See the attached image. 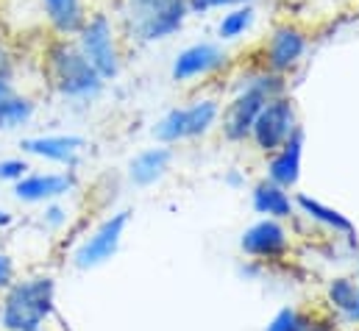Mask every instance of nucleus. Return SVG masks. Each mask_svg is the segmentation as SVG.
I'll list each match as a JSON object with an SVG mask.
<instances>
[{
  "label": "nucleus",
  "mask_w": 359,
  "mask_h": 331,
  "mask_svg": "<svg viewBox=\"0 0 359 331\" xmlns=\"http://www.w3.org/2000/svg\"><path fill=\"white\" fill-rule=\"evenodd\" d=\"M126 45H156L173 39L192 17L189 0H109Z\"/></svg>",
  "instance_id": "nucleus-1"
},
{
  "label": "nucleus",
  "mask_w": 359,
  "mask_h": 331,
  "mask_svg": "<svg viewBox=\"0 0 359 331\" xmlns=\"http://www.w3.org/2000/svg\"><path fill=\"white\" fill-rule=\"evenodd\" d=\"M17 92V86H14V79H6V76H0V109H3V103L11 97Z\"/></svg>",
  "instance_id": "nucleus-28"
},
{
  "label": "nucleus",
  "mask_w": 359,
  "mask_h": 331,
  "mask_svg": "<svg viewBox=\"0 0 359 331\" xmlns=\"http://www.w3.org/2000/svg\"><path fill=\"white\" fill-rule=\"evenodd\" d=\"M309 48H312L309 31L292 20H281L270 28L268 36L259 45V65L270 73L287 79L304 65Z\"/></svg>",
  "instance_id": "nucleus-7"
},
{
  "label": "nucleus",
  "mask_w": 359,
  "mask_h": 331,
  "mask_svg": "<svg viewBox=\"0 0 359 331\" xmlns=\"http://www.w3.org/2000/svg\"><path fill=\"white\" fill-rule=\"evenodd\" d=\"M11 212H6V209H0V229H6V226H11Z\"/></svg>",
  "instance_id": "nucleus-30"
},
{
  "label": "nucleus",
  "mask_w": 359,
  "mask_h": 331,
  "mask_svg": "<svg viewBox=\"0 0 359 331\" xmlns=\"http://www.w3.org/2000/svg\"><path fill=\"white\" fill-rule=\"evenodd\" d=\"M240 248L254 259H281L290 250V231L278 220L265 217V220L254 223L251 229H245Z\"/></svg>",
  "instance_id": "nucleus-14"
},
{
  "label": "nucleus",
  "mask_w": 359,
  "mask_h": 331,
  "mask_svg": "<svg viewBox=\"0 0 359 331\" xmlns=\"http://www.w3.org/2000/svg\"><path fill=\"white\" fill-rule=\"evenodd\" d=\"M301 154H304V128H298L276 154L268 159V178L273 184L292 189L301 178Z\"/></svg>",
  "instance_id": "nucleus-15"
},
{
  "label": "nucleus",
  "mask_w": 359,
  "mask_h": 331,
  "mask_svg": "<svg viewBox=\"0 0 359 331\" xmlns=\"http://www.w3.org/2000/svg\"><path fill=\"white\" fill-rule=\"evenodd\" d=\"M357 290H359V273H357ZM351 320L359 323V295H357V309H354V315H351Z\"/></svg>",
  "instance_id": "nucleus-32"
},
{
  "label": "nucleus",
  "mask_w": 359,
  "mask_h": 331,
  "mask_svg": "<svg viewBox=\"0 0 359 331\" xmlns=\"http://www.w3.org/2000/svg\"><path fill=\"white\" fill-rule=\"evenodd\" d=\"M173 162V148L170 145H159V148H145L142 154H137L128 162V178L134 187H151L156 184Z\"/></svg>",
  "instance_id": "nucleus-16"
},
{
  "label": "nucleus",
  "mask_w": 359,
  "mask_h": 331,
  "mask_svg": "<svg viewBox=\"0 0 359 331\" xmlns=\"http://www.w3.org/2000/svg\"><path fill=\"white\" fill-rule=\"evenodd\" d=\"M31 331H42V329H31Z\"/></svg>",
  "instance_id": "nucleus-34"
},
{
  "label": "nucleus",
  "mask_w": 359,
  "mask_h": 331,
  "mask_svg": "<svg viewBox=\"0 0 359 331\" xmlns=\"http://www.w3.org/2000/svg\"><path fill=\"white\" fill-rule=\"evenodd\" d=\"M42 70H45L48 86L67 103L90 106L106 89V81L84 59V53L79 50L73 36H48L45 39Z\"/></svg>",
  "instance_id": "nucleus-2"
},
{
  "label": "nucleus",
  "mask_w": 359,
  "mask_h": 331,
  "mask_svg": "<svg viewBox=\"0 0 359 331\" xmlns=\"http://www.w3.org/2000/svg\"><path fill=\"white\" fill-rule=\"evenodd\" d=\"M226 184H229V187H243L240 173H229V175H226Z\"/></svg>",
  "instance_id": "nucleus-29"
},
{
  "label": "nucleus",
  "mask_w": 359,
  "mask_h": 331,
  "mask_svg": "<svg viewBox=\"0 0 359 331\" xmlns=\"http://www.w3.org/2000/svg\"><path fill=\"white\" fill-rule=\"evenodd\" d=\"M11 281H14V262L8 253L0 250V290H6Z\"/></svg>",
  "instance_id": "nucleus-27"
},
{
  "label": "nucleus",
  "mask_w": 359,
  "mask_h": 331,
  "mask_svg": "<svg viewBox=\"0 0 359 331\" xmlns=\"http://www.w3.org/2000/svg\"><path fill=\"white\" fill-rule=\"evenodd\" d=\"M128 215L131 212H114L111 217H106L76 248L73 264L79 270H92V267H100L103 262H109L117 253L120 243H123V234H126V226H128Z\"/></svg>",
  "instance_id": "nucleus-10"
},
{
  "label": "nucleus",
  "mask_w": 359,
  "mask_h": 331,
  "mask_svg": "<svg viewBox=\"0 0 359 331\" xmlns=\"http://www.w3.org/2000/svg\"><path fill=\"white\" fill-rule=\"evenodd\" d=\"M281 92H287V79L284 76L270 73L262 65L251 67L243 76V81L237 83L231 100L220 112V123L217 126H220L223 140L226 142H234V145L245 142L251 137L254 120L262 112V106L268 103L270 97L281 95Z\"/></svg>",
  "instance_id": "nucleus-3"
},
{
  "label": "nucleus",
  "mask_w": 359,
  "mask_h": 331,
  "mask_svg": "<svg viewBox=\"0 0 359 331\" xmlns=\"http://www.w3.org/2000/svg\"><path fill=\"white\" fill-rule=\"evenodd\" d=\"M0 76L6 79H17V53L8 45L6 36H0Z\"/></svg>",
  "instance_id": "nucleus-25"
},
{
  "label": "nucleus",
  "mask_w": 359,
  "mask_h": 331,
  "mask_svg": "<svg viewBox=\"0 0 359 331\" xmlns=\"http://www.w3.org/2000/svg\"><path fill=\"white\" fill-rule=\"evenodd\" d=\"M257 22V8L254 3H240V6H231V8H223L220 17H217V25H215V34L220 42H234L240 36H245Z\"/></svg>",
  "instance_id": "nucleus-19"
},
{
  "label": "nucleus",
  "mask_w": 359,
  "mask_h": 331,
  "mask_svg": "<svg viewBox=\"0 0 359 331\" xmlns=\"http://www.w3.org/2000/svg\"><path fill=\"white\" fill-rule=\"evenodd\" d=\"M295 206H298L309 220L323 223L326 229H332V231L348 237L351 243H357V229H354V223H351L346 215H340L337 209H329V206H323L320 201H315V198H309V195H298V198H295Z\"/></svg>",
  "instance_id": "nucleus-18"
},
{
  "label": "nucleus",
  "mask_w": 359,
  "mask_h": 331,
  "mask_svg": "<svg viewBox=\"0 0 359 331\" xmlns=\"http://www.w3.org/2000/svg\"><path fill=\"white\" fill-rule=\"evenodd\" d=\"M251 203H254V209H257L259 215L273 217V220H287V217L292 215V209H295V201L287 195V189L278 187V184H273L270 178H262V181L254 187Z\"/></svg>",
  "instance_id": "nucleus-17"
},
{
  "label": "nucleus",
  "mask_w": 359,
  "mask_h": 331,
  "mask_svg": "<svg viewBox=\"0 0 359 331\" xmlns=\"http://www.w3.org/2000/svg\"><path fill=\"white\" fill-rule=\"evenodd\" d=\"M36 114V103L31 95H22V92H14L3 109H0V131H17V128H25Z\"/></svg>",
  "instance_id": "nucleus-20"
},
{
  "label": "nucleus",
  "mask_w": 359,
  "mask_h": 331,
  "mask_svg": "<svg viewBox=\"0 0 359 331\" xmlns=\"http://www.w3.org/2000/svg\"><path fill=\"white\" fill-rule=\"evenodd\" d=\"M309 323H312V320H309L304 312L287 306V309H278V312H276V318L270 320L265 331H306Z\"/></svg>",
  "instance_id": "nucleus-22"
},
{
  "label": "nucleus",
  "mask_w": 359,
  "mask_h": 331,
  "mask_svg": "<svg viewBox=\"0 0 359 331\" xmlns=\"http://www.w3.org/2000/svg\"><path fill=\"white\" fill-rule=\"evenodd\" d=\"M306 331H332V326H326V323H309Z\"/></svg>",
  "instance_id": "nucleus-31"
},
{
  "label": "nucleus",
  "mask_w": 359,
  "mask_h": 331,
  "mask_svg": "<svg viewBox=\"0 0 359 331\" xmlns=\"http://www.w3.org/2000/svg\"><path fill=\"white\" fill-rule=\"evenodd\" d=\"M79 50L84 53V59L90 62L92 67L100 73V79L109 81H117L120 73H123V34L117 28V20L114 14L106 8V6H95L84 25L79 28V34L73 36Z\"/></svg>",
  "instance_id": "nucleus-5"
},
{
  "label": "nucleus",
  "mask_w": 359,
  "mask_h": 331,
  "mask_svg": "<svg viewBox=\"0 0 359 331\" xmlns=\"http://www.w3.org/2000/svg\"><path fill=\"white\" fill-rule=\"evenodd\" d=\"M20 148L25 156H34L50 165L76 167L87 148V140L81 134H36V137H25Z\"/></svg>",
  "instance_id": "nucleus-12"
},
{
  "label": "nucleus",
  "mask_w": 359,
  "mask_h": 331,
  "mask_svg": "<svg viewBox=\"0 0 359 331\" xmlns=\"http://www.w3.org/2000/svg\"><path fill=\"white\" fill-rule=\"evenodd\" d=\"M42 223H45L48 229H62V226L67 223V209H65V206H59L56 201H50V203L45 206V215H42Z\"/></svg>",
  "instance_id": "nucleus-26"
},
{
  "label": "nucleus",
  "mask_w": 359,
  "mask_h": 331,
  "mask_svg": "<svg viewBox=\"0 0 359 331\" xmlns=\"http://www.w3.org/2000/svg\"><path fill=\"white\" fill-rule=\"evenodd\" d=\"M0 3H25V0H0Z\"/></svg>",
  "instance_id": "nucleus-33"
},
{
  "label": "nucleus",
  "mask_w": 359,
  "mask_h": 331,
  "mask_svg": "<svg viewBox=\"0 0 359 331\" xmlns=\"http://www.w3.org/2000/svg\"><path fill=\"white\" fill-rule=\"evenodd\" d=\"M56 309V281L48 273L14 278L6 287L0 304V329L31 331L42 329Z\"/></svg>",
  "instance_id": "nucleus-4"
},
{
  "label": "nucleus",
  "mask_w": 359,
  "mask_h": 331,
  "mask_svg": "<svg viewBox=\"0 0 359 331\" xmlns=\"http://www.w3.org/2000/svg\"><path fill=\"white\" fill-rule=\"evenodd\" d=\"M326 295H329V304L351 320V315H354V309H357V295H359L357 284H354L351 278H346V276H337V278L329 281Z\"/></svg>",
  "instance_id": "nucleus-21"
},
{
  "label": "nucleus",
  "mask_w": 359,
  "mask_h": 331,
  "mask_svg": "<svg viewBox=\"0 0 359 331\" xmlns=\"http://www.w3.org/2000/svg\"><path fill=\"white\" fill-rule=\"evenodd\" d=\"M31 170V165L25 162V159H20V156H8V159H0V181H8V184H14V181H20L25 173Z\"/></svg>",
  "instance_id": "nucleus-24"
},
{
  "label": "nucleus",
  "mask_w": 359,
  "mask_h": 331,
  "mask_svg": "<svg viewBox=\"0 0 359 331\" xmlns=\"http://www.w3.org/2000/svg\"><path fill=\"white\" fill-rule=\"evenodd\" d=\"M229 53L223 50L220 42H195L187 45L184 50L176 53L173 67H170V79L176 83H192L201 79H212L217 73H223L229 67Z\"/></svg>",
  "instance_id": "nucleus-9"
},
{
  "label": "nucleus",
  "mask_w": 359,
  "mask_h": 331,
  "mask_svg": "<svg viewBox=\"0 0 359 331\" xmlns=\"http://www.w3.org/2000/svg\"><path fill=\"white\" fill-rule=\"evenodd\" d=\"M39 22L50 36H76L95 0H34Z\"/></svg>",
  "instance_id": "nucleus-13"
},
{
  "label": "nucleus",
  "mask_w": 359,
  "mask_h": 331,
  "mask_svg": "<svg viewBox=\"0 0 359 331\" xmlns=\"http://www.w3.org/2000/svg\"><path fill=\"white\" fill-rule=\"evenodd\" d=\"M240 3H254V0H189V11H192V17H203V14L223 11V8H231Z\"/></svg>",
  "instance_id": "nucleus-23"
},
{
  "label": "nucleus",
  "mask_w": 359,
  "mask_h": 331,
  "mask_svg": "<svg viewBox=\"0 0 359 331\" xmlns=\"http://www.w3.org/2000/svg\"><path fill=\"white\" fill-rule=\"evenodd\" d=\"M301 128L298 123V109H295V100L281 92L276 97H270L268 103L262 106V112L257 114L254 120V128H251V145L259 151V154H276L295 131Z\"/></svg>",
  "instance_id": "nucleus-8"
},
{
  "label": "nucleus",
  "mask_w": 359,
  "mask_h": 331,
  "mask_svg": "<svg viewBox=\"0 0 359 331\" xmlns=\"http://www.w3.org/2000/svg\"><path fill=\"white\" fill-rule=\"evenodd\" d=\"M79 187V178L70 170L62 173H25L20 181L11 184V192L22 203H50L70 195Z\"/></svg>",
  "instance_id": "nucleus-11"
},
{
  "label": "nucleus",
  "mask_w": 359,
  "mask_h": 331,
  "mask_svg": "<svg viewBox=\"0 0 359 331\" xmlns=\"http://www.w3.org/2000/svg\"><path fill=\"white\" fill-rule=\"evenodd\" d=\"M220 112H223L220 97L215 95L195 97L187 106H173L170 112H165L154 126V137L159 145H179L187 140H201L220 123Z\"/></svg>",
  "instance_id": "nucleus-6"
}]
</instances>
